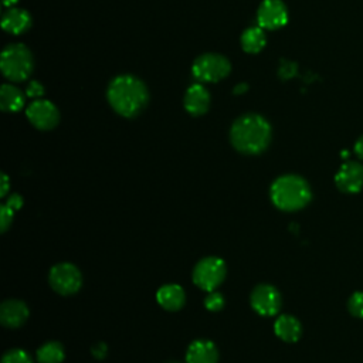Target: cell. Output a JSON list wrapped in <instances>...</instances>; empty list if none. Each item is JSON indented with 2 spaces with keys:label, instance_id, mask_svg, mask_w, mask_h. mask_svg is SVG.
<instances>
[{
  "label": "cell",
  "instance_id": "22",
  "mask_svg": "<svg viewBox=\"0 0 363 363\" xmlns=\"http://www.w3.org/2000/svg\"><path fill=\"white\" fill-rule=\"evenodd\" d=\"M224 296L221 292L218 291H211L208 292V295L204 299V306L210 311V312H218L224 308Z\"/></svg>",
  "mask_w": 363,
  "mask_h": 363
},
{
  "label": "cell",
  "instance_id": "26",
  "mask_svg": "<svg viewBox=\"0 0 363 363\" xmlns=\"http://www.w3.org/2000/svg\"><path fill=\"white\" fill-rule=\"evenodd\" d=\"M43 92H44V88H43V85L40 84V82H37V81H31L30 84H28V86H27V95L28 96H34V98H37V96H40V95H43Z\"/></svg>",
  "mask_w": 363,
  "mask_h": 363
},
{
  "label": "cell",
  "instance_id": "17",
  "mask_svg": "<svg viewBox=\"0 0 363 363\" xmlns=\"http://www.w3.org/2000/svg\"><path fill=\"white\" fill-rule=\"evenodd\" d=\"M275 335L288 343L296 342L302 335L301 322L292 315H279L274 323Z\"/></svg>",
  "mask_w": 363,
  "mask_h": 363
},
{
  "label": "cell",
  "instance_id": "24",
  "mask_svg": "<svg viewBox=\"0 0 363 363\" xmlns=\"http://www.w3.org/2000/svg\"><path fill=\"white\" fill-rule=\"evenodd\" d=\"M13 217H14V210L7 206L6 203H3L0 206V227H1V233H6L9 230V227L13 223Z\"/></svg>",
  "mask_w": 363,
  "mask_h": 363
},
{
  "label": "cell",
  "instance_id": "2",
  "mask_svg": "<svg viewBox=\"0 0 363 363\" xmlns=\"http://www.w3.org/2000/svg\"><path fill=\"white\" fill-rule=\"evenodd\" d=\"M269 122L258 113H245L237 118L230 129V142L242 155H259L271 142Z\"/></svg>",
  "mask_w": 363,
  "mask_h": 363
},
{
  "label": "cell",
  "instance_id": "29",
  "mask_svg": "<svg viewBox=\"0 0 363 363\" xmlns=\"http://www.w3.org/2000/svg\"><path fill=\"white\" fill-rule=\"evenodd\" d=\"M354 152H356V155L363 160V135L356 140V143H354Z\"/></svg>",
  "mask_w": 363,
  "mask_h": 363
},
{
  "label": "cell",
  "instance_id": "20",
  "mask_svg": "<svg viewBox=\"0 0 363 363\" xmlns=\"http://www.w3.org/2000/svg\"><path fill=\"white\" fill-rule=\"evenodd\" d=\"M64 357H65L64 346L57 340L45 342L35 352L37 363H61Z\"/></svg>",
  "mask_w": 363,
  "mask_h": 363
},
{
  "label": "cell",
  "instance_id": "8",
  "mask_svg": "<svg viewBox=\"0 0 363 363\" xmlns=\"http://www.w3.org/2000/svg\"><path fill=\"white\" fill-rule=\"evenodd\" d=\"M250 303L258 315L274 316L281 311L282 298L274 285L259 284L252 289L250 295Z\"/></svg>",
  "mask_w": 363,
  "mask_h": 363
},
{
  "label": "cell",
  "instance_id": "28",
  "mask_svg": "<svg viewBox=\"0 0 363 363\" xmlns=\"http://www.w3.org/2000/svg\"><path fill=\"white\" fill-rule=\"evenodd\" d=\"M9 191V177L6 173H1V187H0V196L4 197Z\"/></svg>",
  "mask_w": 363,
  "mask_h": 363
},
{
  "label": "cell",
  "instance_id": "5",
  "mask_svg": "<svg viewBox=\"0 0 363 363\" xmlns=\"http://www.w3.org/2000/svg\"><path fill=\"white\" fill-rule=\"evenodd\" d=\"M227 275V265L224 259L216 255L201 258L193 268L191 279L194 285L206 292L216 291Z\"/></svg>",
  "mask_w": 363,
  "mask_h": 363
},
{
  "label": "cell",
  "instance_id": "14",
  "mask_svg": "<svg viewBox=\"0 0 363 363\" xmlns=\"http://www.w3.org/2000/svg\"><path fill=\"white\" fill-rule=\"evenodd\" d=\"M217 346L208 339L193 340L186 352V363H217Z\"/></svg>",
  "mask_w": 363,
  "mask_h": 363
},
{
  "label": "cell",
  "instance_id": "1",
  "mask_svg": "<svg viewBox=\"0 0 363 363\" xmlns=\"http://www.w3.org/2000/svg\"><path fill=\"white\" fill-rule=\"evenodd\" d=\"M106 99L111 108L123 118L138 116L149 101V92L143 81L130 74L115 77L108 86Z\"/></svg>",
  "mask_w": 363,
  "mask_h": 363
},
{
  "label": "cell",
  "instance_id": "11",
  "mask_svg": "<svg viewBox=\"0 0 363 363\" xmlns=\"http://www.w3.org/2000/svg\"><path fill=\"white\" fill-rule=\"evenodd\" d=\"M335 183L340 191L357 193L363 187V166L357 162L343 163L335 174Z\"/></svg>",
  "mask_w": 363,
  "mask_h": 363
},
{
  "label": "cell",
  "instance_id": "9",
  "mask_svg": "<svg viewBox=\"0 0 363 363\" xmlns=\"http://www.w3.org/2000/svg\"><path fill=\"white\" fill-rule=\"evenodd\" d=\"M30 123L40 130H50L57 126L60 121V112L57 106L45 99H37L31 102L26 109Z\"/></svg>",
  "mask_w": 363,
  "mask_h": 363
},
{
  "label": "cell",
  "instance_id": "13",
  "mask_svg": "<svg viewBox=\"0 0 363 363\" xmlns=\"http://www.w3.org/2000/svg\"><path fill=\"white\" fill-rule=\"evenodd\" d=\"M183 105L184 109L193 116L204 115L210 106V94L201 84H193L184 94Z\"/></svg>",
  "mask_w": 363,
  "mask_h": 363
},
{
  "label": "cell",
  "instance_id": "4",
  "mask_svg": "<svg viewBox=\"0 0 363 363\" xmlns=\"http://www.w3.org/2000/svg\"><path fill=\"white\" fill-rule=\"evenodd\" d=\"M0 68L7 79L13 82L24 81L31 75L34 68L33 54L23 44H9L1 51Z\"/></svg>",
  "mask_w": 363,
  "mask_h": 363
},
{
  "label": "cell",
  "instance_id": "31",
  "mask_svg": "<svg viewBox=\"0 0 363 363\" xmlns=\"http://www.w3.org/2000/svg\"><path fill=\"white\" fill-rule=\"evenodd\" d=\"M170 363H177V362H170Z\"/></svg>",
  "mask_w": 363,
  "mask_h": 363
},
{
  "label": "cell",
  "instance_id": "6",
  "mask_svg": "<svg viewBox=\"0 0 363 363\" xmlns=\"http://www.w3.org/2000/svg\"><path fill=\"white\" fill-rule=\"evenodd\" d=\"M231 71L230 61L214 52H207L197 57L191 65V72L200 82H218Z\"/></svg>",
  "mask_w": 363,
  "mask_h": 363
},
{
  "label": "cell",
  "instance_id": "25",
  "mask_svg": "<svg viewBox=\"0 0 363 363\" xmlns=\"http://www.w3.org/2000/svg\"><path fill=\"white\" fill-rule=\"evenodd\" d=\"M7 206H10L14 211L20 210L23 207V197L18 193H11L6 201Z\"/></svg>",
  "mask_w": 363,
  "mask_h": 363
},
{
  "label": "cell",
  "instance_id": "27",
  "mask_svg": "<svg viewBox=\"0 0 363 363\" xmlns=\"http://www.w3.org/2000/svg\"><path fill=\"white\" fill-rule=\"evenodd\" d=\"M92 354L96 357V359H104L106 356V352H108V347L105 343H98L95 345L92 349H91Z\"/></svg>",
  "mask_w": 363,
  "mask_h": 363
},
{
  "label": "cell",
  "instance_id": "10",
  "mask_svg": "<svg viewBox=\"0 0 363 363\" xmlns=\"http://www.w3.org/2000/svg\"><path fill=\"white\" fill-rule=\"evenodd\" d=\"M288 21V9L281 0H264L257 11V23L265 30H278Z\"/></svg>",
  "mask_w": 363,
  "mask_h": 363
},
{
  "label": "cell",
  "instance_id": "16",
  "mask_svg": "<svg viewBox=\"0 0 363 363\" xmlns=\"http://www.w3.org/2000/svg\"><path fill=\"white\" fill-rule=\"evenodd\" d=\"M31 26V16L23 9L10 7L1 17V27L10 34H21Z\"/></svg>",
  "mask_w": 363,
  "mask_h": 363
},
{
  "label": "cell",
  "instance_id": "21",
  "mask_svg": "<svg viewBox=\"0 0 363 363\" xmlns=\"http://www.w3.org/2000/svg\"><path fill=\"white\" fill-rule=\"evenodd\" d=\"M1 363H33V359L26 350L14 347L3 354Z\"/></svg>",
  "mask_w": 363,
  "mask_h": 363
},
{
  "label": "cell",
  "instance_id": "30",
  "mask_svg": "<svg viewBox=\"0 0 363 363\" xmlns=\"http://www.w3.org/2000/svg\"><path fill=\"white\" fill-rule=\"evenodd\" d=\"M17 3V0H3V4L6 6V7H11V6H14Z\"/></svg>",
  "mask_w": 363,
  "mask_h": 363
},
{
  "label": "cell",
  "instance_id": "18",
  "mask_svg": "<svg viewBox=\"0 0 363 363\" xmlns=\"http://www.w3.org/2000/svg\"><path fill=\"white\" fill-rule=\"evenodd\" d=\"M24 105V95L23 92L11 85L3 84L0 88V108L4 112H17Z\"/></svg>",
  "mask_w": 363,
  "mask_h": 363
},
{
  "label": "cell",
  "instance_id": "19",
  "mask_svg": "<svg viewBox=\"0 0 363 363\" xmlns=\"http://www.w3.org/2000/svg\"><path fill=\"white\" fill-rule=\"evenodd\" d=\"M241 48L248 52V54H255L259 52L267 43V37L264 33V28L258 27H250L247 30H244V33L241 34Z\"/></svg>",
  "mask_w": 363,
  "mask_h": 363
},
{
  "label": "cell",
  "instance_id": "7",
  "mask_svg": "<svg viewBox=\"0 0 363 363\" xmlns=\"http://www.w3.org/2000/svg\"><path fill=\"white\" fill-rule=\"evenodd\" d=\"M50 286L60 295L77 294L82 286V274L71 262H60L48 272Z\"/></svg>",
  "mask_w": 363,
  "mask_h": 363
},
{
  "label": "cell",
  "instance_id": "3",
  "mask_svg": "<svg viewBox=\"0 0 363 363\" xmlns=\"http://www.w3.org/2000/svg\"><path fill=\"white\" fill-rule=\"evenodd\" d=\"M269 199L282 211H296L311 201L312 190L303 177L298 174H282L272 182Z\"/></svg>",
  "mask_w": 363,
  "mask_h": 363
},
{
  "label": "cell",
  "instance_id": "12",
  "mask_svg": "<svg viewBox=\"0 0 363 363\" xmlns=\"http://www.w3.org/2000/svg\"><path fill=\"white\" fill-rule=\"evenodd\" d=\"M28 315V306L20 299H6L0 305V322L6 328L16 329L23 326Z\"/></svg>",
  "mask_w": 363,
  "mask_h": 363
},
{
  "label": "cell",
  "instance_id": "23",
  "mask_svg": "<svg viewBox=\"0 0 363 363\" xmlns=\"http://www.w3.org/2000/svg\"><path fill=\"white\" fill-rule=\"evenodd\" d=\"M349 312L356 318H363V292H354L347 301Z\"/></svg>",
  "mask_w": 363,
  "mask_h": 363
},
{
  "label": "cell",
  "instance_id": "15",
  "mask_svg": "<svg viewBox=\"0 0 363 363\" xmlns=\"http://www.w3.org/2000/svg\"><path fill=\"white\" fill-rule=\"evenodd\" d=\"M156 301L163 309L169 312H176L184 306L186 292L177 284H164L157 289Z\"/></svg>",
  "mask_w": 363,
  "mask_h": 363
}]
</instances>
